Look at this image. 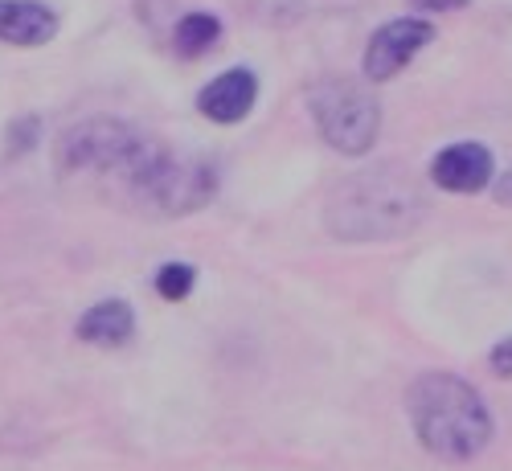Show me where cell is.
I'll return each mask as SVG.
<instances>
[{
    "mask_svg": "<svg viewBox=\"0 0 512 471\" xmlns=\"http://www.w3.org/2000/svg\"><path fill=\"white\" fill-rule=\"evenodd\" d=\"M58 173L144 218H185L218 197V168L181 156L127 119H87L58 140Z\"/></svg>",
    "mask_w": 512,
    "mask_h": 471,
    "instance_id": "1",
    "label": "cell"
},
{
    "mask_svg": "<svg viewBox=\"0 0 512 471\" xmlns=\"http://www.w3.org/2000/svg\"><path fill=\"white\" fill-rule=\"evenodd\" d=\"M426 218V197L410 173L394 164L361 168L345 177L324 209V222L340 242H390L418 230Z\"/></svg>",
    "mask_w": 512,
    "mask_h": 471,
    "instance_id": "2",
    "label": "cell"
},
{
    "mask_svg": "<svg viewBox=\"0 0 512 471\" xmlns=\"http://www.w3.org/2000/svg\"><path fill=\"white\" fill-rule=\"evenodd\" d=\"M406 414L435 459L467 463L492 443V410L459 373H422L406 390Z\"/></svg>",
    "mask_w": 512,
    "mask_h": 471,
    "instance_id": "3",
    "label": "cell"
},
{
    "mask_svg": "<svg viewBox=\"0 0 512 471\" xmlns=\"http://www.w3.org/2000/svg\"><path fill=\"white\" fill-rule=\"evenodd\" d=\"M312 119L320 136L340 152V156H365L377 144L381 132V107L377 99L357 87L349 78H324L308 95Z\"/></svg>",
    "mask_w": 512,
    "mask_h": 471,
    "instance_id": "4",
    "label": "cell"
},
{
    "mask_svg": "<svg viewBox=\"0 0 512 471\" xmlns=\"http://www.w3.org/2000/svg\"><path fill=\"white\" fill-rule=\"evenodd\" d=\"M431 41H435V25L422 17H398L390 25H381L365 46V78H373V82L398 78L406 70V62L418 50L431 46Z\"/></svg>",
    "mask_w": 512,
    "mask_h": 471,
    "instance_id": "5",
    "label": "cell"
},
{
    "mask_svg": "<svg viewBox=\"0 0 512 471\" xmlns=\"http://www.w3.org/2000/svg\"><path fill=\"white\" fill-rule=\"evenodd\" d=\"M254 99H259V78H254V70L238 66V70H226L213 78L197 95V107L209 123H242L250 115Z\"/></svg>",
    "mask_w": 512,
    "mask_h": 471,
    "instance_id": "6",
    "label": "cell"
},
{
    "mask_svg": "<svg viewBox=\"0 0 512 471\" xmlns=\"http://www.w3.org/2000/svg\"><path fill=\"white\" fill-rule=\"evenodd\" d=\"M431 181L447 193H480L492 181V152L484 144H451L431 160Z\"/></svg>",
    "mask_w": 512,
    "mask_h": 471,
    "instance_id": "7",
    "label": "cell"
},
{
    "mask_svg": "<svg viewBox=\"0 0 512 471\" xmlns=\"http://www.w3.org/2000/svg\"><path fill=\"white\" fill-rule=\"evenodd\" d=\"M54 33H58V17L41 0H0V41L33 50L54 41Z\"/></svg>",
    "mask_w": 512,
    "mask_h": 471,
    "instance_id": "8",
    "label": "cell"
},
{
    "mask_svg": "<svg viewBox=\"0 0 512 471\" xmlns=\"http://www.w3.org/2000/svg\"><path fill=\"white\" fill-rule=\"evenodd\" d=\"M132 332H136V312H132V304H123V299H103V304H95L87 316L78 320V340L99 345V349L127 345Z\"/></svg>",
    "mask_w": 512,
    "mask_h": 471,
    "instance_id": "9",
    "label": "cell"
},
{
    "mask_svg": "<svg viewBox=\"0 0 512 471\" xmlns=\"http://www.w3.org/2000/svg\"><path fill=\"white\" fill-rule=\"evenodd\" d=\"M173 41H177V54H185V58H201L205 50H213V46L222 41V21H218V17H209V13H185V17L177 21Z\"/></svg>",
    "mask_w": 512,
    "mask_h": 471,
    "instance_id": "10",
    "label": "cell"
},
{
    "mask_svg": "<svg viewBox=\"0 0 512 471\" xmlns=\"http://www.w3.org/2000/svg\"><path fill=\"white\" fill-rule=\"evenodd\" d=\"M193 283H197V271L189 263H164L156 271V291L168 299V304H181V299L193 291Z\"/></svg>",
    "mask_w": 512,
    "mask_h": 471,
    "instance_id": "11",
    "label": "cell"
},
{
    "mask_svg": "<svg viewBox=\"0 0 512 471\" xmlns=\"http://www.w3.org/2000/svg\"><path fill=\"white\" fill-rule=\"evenodd\" d=\"M41 136V119L37 115H25V119H13L9 123V136H5V156H17V152H29Z\"/></svg>",
    "mask_w": 512,
    "mask_h": 471,
    "instance_id": "12",
    "label": "cell"
},
{
    "mask_svg": "<svg viewBox=\"0 0 512 471\" xmlns=\"http://www.w3.org/2000/svg\"><path fill=\"white\" fill-rule=\"evenodd\" d=\"M488 365H492L496 377H512V336H504L500 345L488 353Z\"/></svg>",
    "mask_w": 512,
    "mask_h": 471,
    "instance_id": "13",
    "label": "cell"
},
{
    "mask_svg": "<svg viewBox=\"0 0 512 471\" xmlns=\"http://www.w3.org/2000/svg\"><path fill=\"white\" fill-rule=\"evenodd\" d=\"M418 9H431V13H451V9H463L467 0H414Z\"/></svg>",
    "mask_w": 512,
    "mask_h": 471,
    "instance_id": "14",
    "label": "cell"
},
{
    "mask_svg": "<svg viewBox=\"0 0 512 471\" xmlns=\"http://www.w3.org/2000/svg\"><path fill=\"white\" fill-rule=\"evenodd\" d=\"M136 5H140V17H144L148 25H156V21H160V9L168 5V0H136Z\"/></svg>",
    "mask_w": 512,
    "mask_h": 471,
    "instance_id": "15",
    "label": "cell"
},
{
    "mask_svg": "<svg viewBox=\"0 0 512 471\" xmlns=\"http://www.w3.org/2000/svg\"><path fill=\"white\" fill-rule=\"evenodd\" d=\"M496 201H500V205H512V173H508L504 181H496Z\"/></svg>",
    "mask_w": 512,
    "mask_h": 471,
    "instance_id": "16",
    "label": "cell"
}]
</instances>
